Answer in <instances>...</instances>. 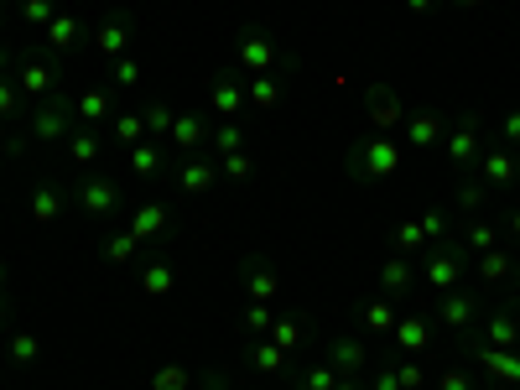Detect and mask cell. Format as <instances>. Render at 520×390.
<instances>
[{
  "label": "cell",
  "instance_id": "obj_6",
  "mask_svg": "<svg viewBox=\"0 0 520 390\" xmlns=\"http://www.w3.org/2000/svg\"><path fill=\"white\" fill-rule=\"evenodd\" d=\"M188 188H209V167H193V172H188Z\"/></svg>",
  "mask_w": 520,
  "mask_h": 390
},
{
  "label": "cell",
  "instance_id": "obj_2",
  "mask_svg": "<svg viewBox=\"0 0 520 390\" xmlns=\"http://www.w3.org/2000/svg\"><path fill=\"white\" fill-rule=\"evenodd\" d=\"M178 141H182V146L198 141V120H178Z\"/></svg>",
  "mask_w": 520,
  "mask_h": 390
},
{
  "label": "cell",
  "instance_id": "obj_4",
  "mask_svg": "<svg viewBox=\"0 0 520 390\" xmlns=\"http://www.w3.org/2000/svg\"><path fill=\"white\" fill-rule=\"evenodd\" d=\"M468 313H474V307H468V302H464V297H453V302H448V318H453V323H464V318H468Z\"/></svg>",
  "mask_w": 520,
  "mask_h": 390
},
{
  "label": "cell",
  "instance_id": "obj_1",
  "mask_svg": "<svg viewBox=\"0 0 520 390\" xmlns=\"http://www.w3.org/2000/svg\"><path fill=\"white\" fill-rule=\"evenodd\" d=\"M109 198L115 193H109L105 182H99V188H84V203H89V209H109Z\"/></svg>",
  "mask_w": 520,
  "mask_h": 390
},
{
  "label": "cell",
  "instance_id": "obj_3",
  "mask_svg": "<svg viewBox=\"0 0 520 390\" xmlns=\"http://www.w3.org/2000/svg\"><path fill=\"white\" fill-rule=\"evenodd\" d=\"M432 276H437V282H453V276H458V261H437V266H432Z\"/></svg>",
  "mask_w": 520,
  "mask_h": 390
},
{
  "label": "cell",
  "instance_id": "obj_8",
  "mask_svg": "<svg viewBox=\"0 0 520 390\" xmlns=\"http://www.w3.org/2000/svg\"><path fill=\"white\" fill-rule=\"evenodd\" d=\"M510 136H520V115H515V120H510Z\"/></svg>",
  "mask_w": 520,
  "mask_h": 390
},
{
  "label": "cell",
  "instance_id": "obj_5",
  "mask_svg": "<svg viewBox=\"0 0 520 390\" xmlns=\"http://www.w3.org/2000/svg\"><path fill=\"white\" fill-rule=\"evenodd\" d=\"M167 282H172V276H167V266H151V276H146V286H151V292H162Z\"/></svg>",
  "mask_w": 520,
  "mask_h": 390
},
{
  "label": "cell",
  "instance_id": "obj_7",
  "mask_svg": "<svg viewBox=\"0 0 520 390\" xmlns=\"http://www.w3.org/2000/svg\"><path fill=\"white\" fill-rule=\"evenodd\" d=\"M339 359L349 364V370H354V364H359V349H354V344H339Z\"/></svg>",
  "mask_w": 520,
  "mask_h": 390
}]
</instances>
